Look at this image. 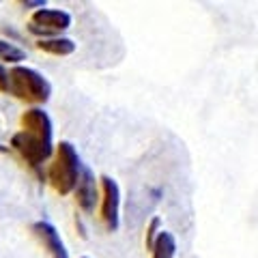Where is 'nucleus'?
I'll return each instance as SVG.
<instances>
[{
	"mask_svg": "<svg viewBox=\"0 0 258 258\" xmlns=\"http://www.w3.org/2000/svg\"><path fill=\"white\" fill-rule=\"evenodd\" d=\"M22 132L11 138V147L30 166H41L54 153V125L43 108H28L22 114Z\"/></svg>",
	"mask_w": 258,
	"mask_h": 258,
	"instance_id": "obj_1",
	"label": "nucleus"
},
{
	"mask_svg": "<svg viewBox=\"0 0 258 258\" xmlns=\"http://www.w3.org/2000/svg\"><path fill=\"white\" fill-rule=\"evenodd\" d=\"M82 159H80L76 147L67 140H60L56 149V159L50 166V183L60 196H69L76 189L80 172H82Z\"/></svg>",
	"mask_w": 258,
	"mask_h": 258,
	"instance_id": "obj_2",
	"label": "nucleus"
},
{
	"mask_svg": "<svg viewBox=\"0 0 258 258\" xmlns=\"http://www.w3.org/2000/svg\"><path fill=\"white\" fill-rule=\"evenodd\" d=\"M9 84L11 95L26 99L32 103H45L52 95V84L43 74H39L32 67H24V64H15L9 69Z\"/></svg>",
	"mask_w": 258,
	"mask_h": 258,
	"instance_id": "obj_3",
	"label": "nucleus"
},
{
	"mask_svg": "<svg viewBox=\"0 0 258 258\" xmlns=\"http://www.w3.org/2000/svg\"><path fill=\"white\" fill-rule=\"evenodd\" d=\"M71 26V15L62 9H37L28 24V32L41 39L60 37L62 30Z\"/></svg>",
	"mask_w": 258,
	"mask_h": 258,
	"instance_id": "obj_4",
	"label": "nucleus"
},
{
	"mask_svg": "<svg viewBox=\"0 0 258 258\" xmlns=\"http://www.w3.org/2000/svg\"><path fill=\"white\" fill-rule=\"evenodd\" d=\"M101 217L110 232L118 230L120 226V187L112 176H101Z\"/></svg>",
	"mask_w": 258,
	"mask_h": 258,
	"instance_id": "obj_5",
	"label": "nucleus"
},
{
	"mask_svg": "<svg viewBox=\"0 0 258 258\" xmlns=\"http://www.w3.org/2000/svg\"><path fill=\"white\" fill-rule=\"evenodd\" d=\"M76 200L80 209L84 213H93L97 203H99V179L95 176L93 168L88 166H82V172H80V179H78V185H76Z\"/></svg>",
	"mask_w": 258,
	"mask_h": 258,
	"instance_id": "obj_6",
	"label": "nucleus"
},
{
	"mask_svg": "<svg viewBox=\"0 0 258 258\" xmlns=\"http://www.w3.org/2000/svg\"><path fill=\"white\" fill-rule=\"evenodd\" d=\"M32 235L39 239V243L47 249V254H50L52 258H69V252L62 243L58 230H56L50 222H43V220L35 222L32 224Z\"/></svg>",
	"mask_w": 258,
	"mask_h": 258,
	"instance_id": "obj_7",
	"label": "nucleus"
},
{
	"mask_svg": "<svg viewBox=\"0 0 258 258\" xmlns=\"http://www.w3.org/2000/svg\"><path fill=\"white\" fill-rule=\"evenodd\" d=\"M37 47L43 50L47 54H54V56H69L76 52V43L74 39L69 37H52V39H39Z\"/></svg>",
	"mask_w": 258,
	"mask_h": 258,
	"instance_id": "obj_8",
	"label": "nucleus"
},
{
	"mask_svg": "<svg viewBox=\"0 0 258 258\" xmlns=\"http://www.w3.org/2000/svg\"><path fill=\"white\" fill-rule=\"evenodd\" d=\"M151 252H153V258H174L176 256V239L172 232L161 230Z\"/></svg>",
	"mask_w": 258,
	"mask_h": 258,
	"instance_id": "obj_9",
	"label": "nucleus"
},
{
	"mask_svg": "<svg viewBox=\"0 0 258 258\" xmlns=\"http://www.w3.org/2000/svg\"><path fill=\"white\" fill-rule=\"evenodd\" d=\"M0 58L7 60V62H20V60L26 58V52L20 50L18 45L5 41V39H0Z\"/></svg>",
	"mask_w": 258,
	"mask_h": 258,
	"instance_id": "obj_10",
	"label": "nucleus"
},
{
	"mask_svg": "<svg viewBox=\"0 0 258 258\" xmlns=\"http://www.w3.org/2000/svg\"><path fill=\"white\" fill-rule=\"evenodd\" d=\"M159 232H161V220L155 215L149 222V228H147V247L149 249H153V245H155V239H157Z\"/></svg>",
	"mask_w": 258,
	"mask_h": 258,
	"instance_id": "obj_11",
	"label": "nucleus"
},
{
	"mask_svg": "<svg viewBox=\"0 0 258 258\" xmlns=\"http://www.w3.org/2000/svg\"><path fill=\"white\" fill-rule=\"evenodd\" d=\"M0 91L3 93H11V84H9V69L0 62Z\"/></svg>",
	"mask_w": 258,
	"mask_h": 258,
	"instance_id": "obj_12",
	"label": "nucleus"
},
{
	"mask_svg": "<svg viewBox=\"0 0 258 258\" xmlns=\"http://www.w3.org/2000/svg\"><path fill=\"white\" fill-rule=\"evenodd\" d=\"M24 5H26V7H39V9H45V3H43V0H26Z\"/></svg>",
	"mask_w": 258,
	"mask_h": 258,
	"instance_id": "obj_13",
	"label": "nucleus"
},
{
	"mask_svg": "<svg viewBox=\"0 0 258 258\" xmlns=\"http://www.w3.org/2000/svg\"><path fill=\"white\" fill-rule=\"evenodd\" d=\"M0 153H9V147H5V144H0Z\"/></svg>",
	"mask_w": 258,
	"mask_h": 258,
	"instance_id": "obj_14",
	"label": "nucleus"
},
{
	"mask_svg": "<svg viewBox=\"0 0 258 258\" xmlns=\"http://www.w3.org/2000/svg\"><path fill=\"white\" fill-rule=\"evenodd\" d=\"M82 258H88V256H82Z\"/></svg>",
	"mask_w": 258,
	"mask_h": 258,
	"instance_id": "obj_15",
	"label": "nucleus"
}]
</instances>
